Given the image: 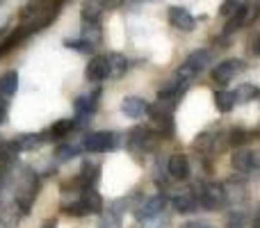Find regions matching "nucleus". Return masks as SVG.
<instances>
[{"label": "nucleus", "instance_id": "1", "mask_svg": "<svg viewBox=\"0 0 260 228\" xmlns=\"http://www.w3.org/2000/svg\"><path fill=\"white\" fill-rule=\"evenodd\" d=\"M37 192H39V178H37V174L32 169H25L21 174V178H18L16 197H14V201H16V206L21 208L23 215L30 212L32 201L37 199Z\"/></svg>", "mask_w": 260, "mask_h": 228}, {"label": "nucleus", "instance_id": "2", "mask_svg": "<svg viewBox=\"0 0 260 228\" xmlns=\"http://www.w3.org/2000/svg\"><path fill=\"white\" fill-rule=\"evenodd\" d=\"M119 146V135L117 133H91L82 137V148L87 153H103L112 151Z\"/></svg>", "mask_w": 260, "mask_h": 228}, {"label": "nucleus", "instance_id": "3", "mask_svg": "<svg viewBox=\"0 0 260 228\" xmlns=\"http://www.w3.org/2000/svg\"><path fill=\"white\" fill-rule=\"evenodd\" d=\"M201 206L206 208V210H219L221 206L226 203V189H224V185H219V183H208V185H203V189H201Z\"/></svg>", "mask_w": 260, "mask_h": 228}, {"label": "nucleus", "instance_id": "4", "mask_svg": "<svg viewBox=\"0 0 260 228\" xmlns=\"http://www.w3.org/2000/svg\"><path fill=\"white\" fill-rule=\"evenodd\" d=\"M244 71V62L242 59H226V62L217 64L215 69H212V80L219 82V85H226V82H231L238 73Z\"/></svg>", "mask_w": 260, "mask_h": 228}, {"label": "nucleus", "instance_id": "5", "mask_svg": "<svg viewBox=\"0 0 260 228\" xmlns=\"http://www.w3.org/2000/svg\"><path fill=\"white\" fill-rule=\"evenodd\" d=\"M99 96H101V91L96 89L94 94L76 99V116H78L76 125H82V123H87V121H89V116L96 112V108H99Z\"/></svg>", "mask_w": 260, "mask_h": 228}, {"label": "nucleus", "instance_id": "6", "mask_svg": "<svg viewBox=\"0 0 260 228\" xmlns=\"http://www.w3.org/2000/svg\"><path fill=\"white\" fill-rule=\"evenodd\" d=\"M165 208H167V199L160 194V197L146 199V201H144V206L137 208L135 217H137V219H142V221H148V219H153V217L162 215V212H165Z\"/></svg>", "mask_w": 260, "mask_h": 228}, {"label": "nucleus", "instance_id": "7", "mask_svg": "<svg viewBox=\"0 0 260 228\" xmlns=\"http://www.w3.org/2000/svg\"><path fill=\"white\" fill-rule=\"evenodd\" d=\"M87 78L91 82H103L105 78H110V62L108 55H94L91 62L87 64Z\"/></svg>", "mask_w": 260, "mask_h": 228}, {"label": "nucleus", "instance_id": "8", "mask_svg": "<svg viewBox=\"0 0 260 228\" xmlns=\"http://www.w3.org/2000/svg\"><path fill=\"white\" fill-rule=\"evenodd\" d=\"M169 21L174 27H178L180 32H192L197 27L194 16L185 7H169Z\"/></svg>", "mask_w": 260, "mask_h": 228}, {"label": "nucleus", "instance_id": "9", "mask_svg": "<svg viewBox=\"0 0 260 228\" xmlns=\"http://www.w3.org/2000/svg\"><path fill=\"white\" fill-rule=\"evenodd\" d=\"M167 174L176 180H185L189 176V160L183 153H174V155L167 160Z\"/></svg>", "mask_w": 260, "mask_h": 228}, {"label": "nucleus", "instance_id": "10", "mask_svg": "<svg viewBox=\"0 0 260 228\" xmlns=\"http://www.w3.org/2000/svg\"><path fill=\"white\" fill-rule=\"evenodd\" d=\"M148 108H151V105H148L144 99H139V96H128V99H123V103H121L123 114L130 116V119H139L142 114L148 112Z\"/></svg>", "mask_w": 260, "mask_h": 228}, {"label": "nucleus", "instance_id": "11", "mask_svg": "<svg viewBox=\"0 0 260 228\" xmlns=\"http://www.w3.org/2000/svg\"><path fill=\"white\" fill-rule=\"evenodd\" d=\"M30 32H32V30H30V25H27V23H25V25H21V27H16V30H14L12 35H9L7 39H5L3 44H0V59H3L7 53H12V50L16 48V46L21 44V41L25 39V37L30 35Z\"/></svg>", "mask_w": 260, "mask_h": 228}, {"label": "nucleus", "instance_id": "12", "mask_svg": "<svg viewBox=\"0 0 260 228\" xmlns=\"http://www.w3.org/2000/svg\"><path fill=\"white\" fill-rule=\"evenodd\" d=\"M226 189V201L231 203H242L247 199V183L244 180H231L224 185Z\"/></svg>", "mask_w": 260, "mask_h": 228}, {"label": "nucleus", "instance_id": "13", "mask_svg": "<svg viewBox=\"0 0 260 228\" xmlns=\"http://www.w3.org/2000/svg\"><path fill=\"white\" fill-rule=\"evenodd\" d=\"M103 0H85L80 9V16L82 21H89V23H99L101 14H103Z\"/></svg>", "mask_w": 260, "mask_h": 228}, {"label": "nucleus", "instance_id": "14", "mask_svg": "<svg viewBox=\"0 0 260 228\" xmlns=\"http://www.w3.org/2000/svg\"><path fill=\"white\" fill-rule=\"evenodd\" d=\"M18 89V73L16 71H7L0 76V96L3 99H12Z\"/></svg>", "mask_w": 260, "mask_h": 228}, {"label": "nucleus", "instance_id": "15", "mask_svg": "<svg viewBox=\"0 0 260 228\" xmlns=\"http://www.w3.org/2000/svg\"><path fill=\"white\" fill-rule=\"evenodd\" d=\"M80 201L85 203V208H87V212H89V215L103 210V199H101V194L96 192L94 187H87L85 192L80 194Z\"/></svg>", "mask_w": 260, "mask_h": 228}, {"label": "nucleus", "instance_id": "16", "mask_svg": "<svg viewBox=\"0 0 260 228\" xmlns=\"http://www.w3.org/2000/svg\"><path fill=\"white\" fill-rule=\"evenodd\" d=\"M80 39H85L87 44H91L94 48H96V46H101V41H103V35H101L99 23L82 21V37H80Z\"/></svg>", "mask_w": 260, "mask_h": 228}, {"label": "nucleus", "instance_id": "17", "mask_svg": "<svg viewBox=\"0 0 260 228\" xmlns=\"http://www.w3.org/2000/svg\"><path fill=\"white\" fill-rule=\"evenodd\" d=\"M185 64H189L192 69H197V71H201V69H206V67H210L212 64V53L210 50H194V53H189V57H187V62Z\"/></svg>", "mask_w": 260, "mask_h": 228}, {"label": "nucleus", "instance_id": "18", "mask_svg": "<svg viewBox=\"0 0 260 228\" xmlns=\"http://www.w3.org/2000/svg\"><path fill=\"white\" fill-rule=\"evenodd\" d=\"M108 62H110V78H121L128 71V59L121 53H110Z\"/></svg>", "mask_w": 260, "mask_h": 228}, {"label": "nucleus", "instance_id": "19", "mask_svg": "<svg viewBox=\"0 0 260 228\" xmlns=\"http://www.w3.org/2000/svg\"><path fill=\"white\" fill-rule=\"evenodd\" d=\"M194 208H197V197H194V194L183 192L174 199V210L180 212V215H187V212H192Z\"/></svg>", "mask_w": 260, "mask_h": 228}, {"label": "nucleus", "instance_id": "20", "mask_svg": "<svg viewBox=\"0 0 260 228\" xmlns=\"http://www.w3.org/2000/svg\"><path fill=\"white\" fill-rule=\"evenodd\" d=\"M235 94L233 91H226V89H221V91H217L215 94V108L219 110V112H231V110L235 108Z\"/></svg>", "mask_w": 260, "mask_h": 228}, {"label": "nucleus", "instance_id": "21", "mask_svg": "<svg viewBox=\"0 0 260 228\" xmlns=\"http://www.w3.org/2000/svg\"><path fill=\"white\" fill-rule=\"evenodd\" d=\"M73 128H76V121H73V119H62V121H57V123L50 125V130H48L50 137H48V139H62V137H67V135L71 133Z\"/></svg>", "mask_w": 260, "mask_h": 228}, {"label": "nucleus", "instance_id": "22", "mask_svg": "<svg viewBox=\"0 0 260 228\" xmlns=\"http://www.w3.org/2000/svg\"><path fill=\"white\" fill-rule=\"evenodd\" d=\"M253 165H256V153L240 151V153H235V155H233V167L238 171H249Z\"/></svg>", "mask_w": 260, "mask_h": 228}, {"label": "nucleus", "instance_id": "23", "mask_svg": "<svg viewBox=\"0 0 260 228\" xmlns=\"http://www.w3.org/2000/svg\"><path fill=\"white\" fill-rule=\"evenodd\" d=\"M247 23V9H240L238 14H233V16H229V21H226L224 25V35H231V32H238L240 27Z\"/></svg>", "mask_w": 260, "mask_h": 228}, {"label": "nucleus", "instance_id": "24", "mask_svg": "<svg viewBox=\"0 0 260 228\" xmlns=\"http://www.w3.org/2000/svg\"><path fill=\"white\" fill-rule=\"evenodd\" d=\"M153 123L157 128V137H171V133H174L171 116H153Z\"/></svg>", "mask_w": 260, "mask_h": 228}, {"label": "nucleus", "instance_id": "25", "mask_svg": "<svg viewBox=\"0 0 260 228\" xmlns=\"http://www.w3.org/2000/svg\"><path fill=\"white\" fill-rule=\"evenodd\" d=\"M80 178H82V183H85V187H94L96 180H99V167L91 165V162H85Z\"/></svg>", "mask_w": 260, "mask_h": 228}, {"label": "nucleus", "instance_id": "26", "mask_svg": "<svg viewBox=\"0 0 260 228\" xmlns=\"http://www.w3.org/2000/svg\"><path fill=\"white\" fill-rule=\"evenodd\" d=\"M233 94H235V101H240V103H249V101L256 99L260 91L253 85H240L238 89L233 91Z\"/></svg>", "mask_w": 260, "mask_h": 228}, {"label": "nucleus", "instance_id": "27", "mask_svg": "<svg viewBox=\"0 0 260 228\" xmlns=\"http://www.w3.org/2000/svg\"><path fill=\"white\" fill-rule=\"evenodd\" d=\"M41 139H44V137H39V135H21V137H16L14 142H16L18 151H25V148H35V146H39Z\"/></svg>", "mask_w": 260, "mask_h": 228}, {"label": "nucleus", "instance_id": "28", "mask_svg": "<svg viewBox=\"0 0 260 228\" xmlns=\"http://www.w3.org/2000/svg\"><path fill=\"white\" fill-rule=\"evenodd\" d=\"M249 139H251V135H249V130H242V128H233L229 133V144L231 146H242V144H247Z\"/></svg>", "mask_w": 260, "mask_h": 228}, {"label": "nucleus", "instance_id": "29", "mask_svg": "<svg viewBox=\"0 0 260 228\" xmlns=\"http://www.w3.org/2000/svg\"><path fill=\"white\" fill-rule=\"evenodd\" d=\"M197 73H199L197 69H192L189 64H183V67L176 69V80H180L183 85H189V82L197 78Z\"/></svg>", "mask_w": 260, "mask_h": 228}, {"label": "nucleus", "instance_id": "30", "mask_svg": "<svg viewBox=\"0 0 260 228\" xmlns=\"http://www.w3.org/2000/svg\"><path fill=\"white\" fill-rule=\"evenodd\" d=\"M212 144H215V135H208V133H201L197 139H194V148H197V151H203V153H210Z\"/></svg>", "mask_w": 260, "mask_h": 228}, {"label": "nucleus", "instance_id": "31", "mask_svg": "<svg viewBox=\"0 0 260 228\" xmlns=\"http://www.w3.org/2000/svg\"><path fill=\"white\" fill-rule=\"evenodd\" d=\"M99 228H121V217H119L117 212H112V210L103 212Z\"/></svg>", "mask_w": 260, "mask_h": 228}, {"label": "nucleus", "instance_id": "32", "mask_svg": "<svg viewBox=\"0 0 260 228\" xmlns=\"http://www.w3.org/2000/svg\"><path fill=\"white\" fill-rule=\"evenodd\" d=\"M64 212L67 215H71V217H85V215H89L87 212V208H85V203L78 199V201H73V203H69V206H64Z\"/></svg>", "mask_w": 260, "mask_h": 228}, {"label": "nucleus", "instance_id": "33", "mask_svg": "<svg viewBox=\"0 0 260 228\" xmlns=\"http://www.w3.org/2000/svg\"><path fill=\"white\" fill-rule=\"evenodd\" d=\"M64 46L78 50V53H94V46L87 44L85 39H69V41H64Z\"/></svg>", "mask_w": 260, "mask_h": 228}, {"label": "nucleus", "instance_id": "34", "mask_svg": "<svg viewBox=\"0 0 260 228\" xmlns=\"http://www.w3.org/2000/svg\"><path fill=\"white\" fill-rule=\"evenodd\" d=\"M55 155H57V160H71V157L78 155V148L73 144H62V146H57Z\"/></svg>", "mask_w": 260, "mask_h": 228}, {"label": "nucleus", "instance_id": "35", "mask_svg": "<svg viewBox=\"0 0 260 228\" xmlns=\"http://www.w3.org/2000/svg\"><path fill=\"white\" fill-rule=\"evenodd\" d=\"M5 116H7V101H3V96H0V123L5 121Z\"/></svg>", "mask_w": 260, "mask_h": 228}, {"label": "nucleus", "instance_id": "36", "mask_svg": "<svg viewBox=\"0 0 260 228\" xmlns=\"http://www.w3.org/2000/svg\"><path fill=\"white\" fill-rule=\"evenodd\" d=\"M183 228H212V226H208V224H201V221H194V224H185Z\"/></svg>", "mask_w": 260, "mask_h": 228}, {"label": "nucleus", "instance_id": "37", "mask_svg": "<svg viewBox=\"0 0 260 228\" xmlns=\"http://www.w3.org/2000/svg\"><path fill=\"white\" fill-rule=\"evenodd\" d=\"M233 3L238 5L240 9H247V7H249V0H233Z\"/></svg>", "mask_w": 260, "mask_h": 228}, {"label": "nucleus", "instance_id": "38", "mask_svg": "<svg viewBox=\"0 0 260 228\" xmlns=\"http://www.w3.org/2000/svg\"><path fill=\"white\" fill-rule=\"evenodd\" d=\"M119 3H121V0H103V5H105V7H117Z\"/></svg>", "mask_w": 260, "mask_h": 228}, {"label": "nucleus", "instance_id": "39", "mask_svg": "<svg viewBox=\"0 0 260 228\" xmlns=\"http://www.w3.org/2000/svg\"><path fill=\"white\" fill-rule=\"evenodd\" d=\"M44 228H57V224H55V221H46Z\"/></svg>", "mask_w": 260, "mask_h": 228}, {"label": "nucleus", "instance_id": "40", "mask_svg": "<svg viewBox=\"0 0 260 228\" xmlns=\"http://www.w3.org/2000/svg\"><path fill=\"white\" fill-rule=\"evenodd\" d=\"M253 53H256V55H260V39L256 41V48H253Z\"/></svg>", "mask_w": 260, "mask_h": 228}, {"label": "nucleus", "instance_id": "41", "mask_svg": "<svg viewBox=\"0 0 260 228\" xmlns=\"http://www.w3.org/2000/svg\"><path fill=\"white\" fill-rule=\"evenodd\" d=\"M256 219H260V208H258V215H256Z\"/></svg>", "mask_w": 260, "mask_h": 228}, {"label": "nucleus", "instance_id": "42", "mask_svg": "<svg viewBox=\"0 0 260 228\" xmlns=\"http://www.w3.org/2000/svg\"><path fill=\"white\" fill-rule=\"evenodd\" d=\"M256 5H258V9H260V0H256Z\"/></svg>", "mask_w": 260, "mask_h": 228}]
</instances>
